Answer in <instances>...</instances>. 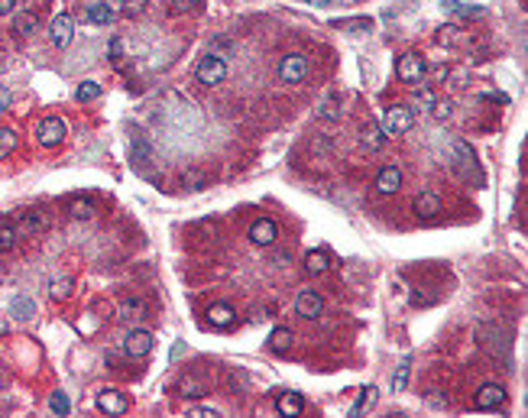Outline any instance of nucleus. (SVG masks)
I'll list each match as a JSON object with an SVG mask.
<instances>
[{"instance_id": "2", "label": "nucleus", "mask_w": 528, "mask_h": 418, "mask_svg": "<svg viewBox=\"0 0 528 418\" xmlns=\"http://www.w3.org/2000/svg\"><path fill=\"white\" fill-rule=\"evenodd\" d=\"M308 72H311V62L302 52H289V55L279 62V81H285V84H302L305 78H308Z\"/></svg>"}, {"instance_id": "10", "label": "nucleus", "mask_w": 528, "mask_h": 418, "mask_svg": "<svg viewBox=\"0 0 528 418\" xmlns=\"http://www.w3.org/2000/svg\"><path fill=\"white\" fill-rule=\"evenodd\" d=\"M65 140V124L59 117H46L39 124V143L42 146H59Z\"/></svg>"}, {"instance_id": "29", "label": "nucleus", "mask_w": 528, "mask_h": 418, "mask_svg": "<svg viewBox=\"0 0 528 418\" xmlns=\"http://www.w3.org/2000/svg\"><path fill=\"white\" fill-rule=\"evenodd\" d=\"M10 315H13V318H20V321H26L29 315H33V301L26 299V295H17V299L10 301Z\"/></svg>"}, {"instance_id": "22", "label": "nucleus", "mask_w": 528, "mask_h": 418, "mask_svg": "<svg viewBox=\"0 0 528 418\" xmlns=\"http://www.w3.org/2000/svg\"><path fill=\"white\" fill-rule=\"evenodd\" d=\"M68 214L75 221H91L94 218V201L91 198H72L68 201Z\"/></svg>"}, {"instance_id": "8", "label": "nucleus", "mask_w": 528, "mask_h": 418, "mask_svg": "<svg viewBox=\"0 0 528 418\" xmlns=\"http://www.w3.org/2000/svg\"><path fill=\"white\" fill-rule=\"evenodd\" d=\"M72 36H75V30H72V17H68V13H59V17L49 23V39H52V46L65 49L68 42H72Z\"/></svg>"}, {"instance_id": "17", "label": "nucleus", "mask_w": 528, "mask_h": 418, "mask_svg": "<svg viewBox=\"0 0 528 418\" xmlns=\"http://www.w3.org/2000/svg\"><path fill=\"white\" fill-rule=\"evenodd\" d=\"M237 318V311L230 308V305H224V301H218V305H211L208 308V325L211 327H230Z\"/></svg>"}, {"instance_id": "18", "label": "nucleus", "mask_w": 528, "mask_h": 418, "mask_svg": "<svg viewBox=\"0 0 528 418\" xmlns=\"http://www.w3.org/2000/svg\"><path fill=\"white\" fill-rule=\"evenodd\" d=\"M305 269H308L311 276H324L327 269H331V253L327 250H311L305 256Z\"/></svg>"}, {"instance_id": "33", "label": "nucleus", "mask_w": 528, "mask_h": 418, "mask_svg": "<svg viewBox=\"0 0 528 418\" xmlns=\"http://www.w3.org/2000/svg\"><path fill=\"white\" fill-rule=\"evenodd\" d=\"M17 237H20V234H17V227L4 221V224H0V250H13Z\"/></svg>"}, {"instance_id": "43", "label": "nucleus", "mask_w": 528, "mask_h": 418, "mask_svg": "<svg viewBox=\"0 0 528 418\" xmlns=\"http://www.w3.org/2000/svg\"><path fill=\"white\" fill-rule=\"evenodd\" d=\"M285 259H289V250H282V253H276V256H272V263H279V266H282Z\"/></svg>"}, {"instance_id": "4", "label": "nucleus", "mask_w": 528, "mask_h": 418, "mask_svg": "<svg viewBox=\"0 0 528 418\" xmlns=\"http://www.w3.org/2000/svg\"><path fill=\"white\" fill-rule=\"evenodd\" d=\"M395 75L405 84H418V81H425V75H428V62L421 59L418 52H405V55H399V62H395Z\"/></svg>"}, {"instance_id": "3", "label": "nucleus", "mask_w": 528, "mask_h": 418, "mask_svg": "<svg viewBox=\"0 0 528 418\" xmlns=\"http://www.w3.org/2000/svg\"><path fill=\"white\" fill-rule=\"evenodd\" d=\"M194 78H198L204 88H214V84H220L227 78V62L220 59L218 52H208V55L194 65Z\"/></svg>"}, {"instance_id": "14", "label": "nucleus", "mask_w": 528, "mask_h": 418, "mask_svg": "<svg viewBox=\"0 0 528 418\" xmlns=\"http://www.w3.org/2000/svg\"><path fill=\"white\" fill-rule=\"evenodd\" d=\"M46 227H49V221L42 218L39 211H26L23 218L17 221V234L20 237H36V234H42Z\"/></svg>"}, {"instance_id": "16", "label": "nucleus", "mask_w": 528, "mask_h": 418, "mask_svg": "<svg viewBox=\"0 0 528 418\" xmlns=\"http://www.w3.org/2000/svg\"><path fill=\"white\" fill-rule=\"evenodd\" d=\"M276 409H279V415H285V418L302 415V412H305V399H302V393H282V396L276 399Z\"/></svg>"}, {"instance_id": "31", "label": "nucleus", "mask_w": 528, "mask_h": 418, "mask_svg": "<svg viewBox=\"0 0 528 418\" xmlns=\"http://www.w3.org/2000/svg\"><path fill=\"white\" fill-rule=\"evenodd\" d=\"M363 143H367V150H379V146L386 143L383 126H367V130H363Z\"/></svg>"}, {"instance_id": "37", "label": "nucleus", "mask_w": 528, "mask_h": 418, "mask_svg": "<svg viewBox=\"0 0 528 418\" xmlns=\"http://www.w3.org/2000/svg\"><path fill=\"white\" fill-rule=\"evenodd\" d=\"M431 114H435L437 120H447V117H451V104H447V100H435V107H431Z\"/></svg>"}, {"instance_id": "11", "label": "nucleus", "mask_w": 528, "mask_h": 418, "mask_svg": "<svg viewBox=\"0 0 528 418\" xmlns=\"http://www.w3.org/2000/svg\"><path fill=\"white\" fill-rule=\"evenodd\" d=\"M98 409L107 412V415H124L130 405H126L124 393H117V389H101V393H98Z\"/></svg>"}, {"instance_id": "25", "label": "nucleus", "mask_w": 528, "mask_h": 418, "mask_svg": "<svg viewBox=\"0 0 528 418\" xmlns=\"http://www.w3.org/2000/svg\"><path fill=\"white\" fill-rule=\"evenodd\" d=\"M72 292H75V279H52L49 282V295L52 299H59V301H65V299H72Z\"/></svg>"}, {"instance_id": "5", "label": "nucleus", "mask_w": 528, "mask_h": 418, "mask_svg": "<svg viewBox=\"0 0 528 418\" xmlns=\"http://www.w3.org/2000/svg\"><path fill=\"white\" fill-rule=\"evenodd\" d=\"M295 311H298L305 321H315V318L324 315V299H321L315 289H302V292H298V301H295Z\"/></svg>"}, {"instance_id": "6", "label": "nucleus", "mask_w": 528, "mask_h": 418, "mask_svg": "<svg viewBox=\"0 0 528 418\" xmlns=\"http://www.w3.org/2000/svg\"><path fill=\"white\" fill-rule=\"evenodd\" d=\"M503 402H506V389L499 383L480 386V393L473 396V405H477L480 412H489V409H496V405H503Z\"/></svg>"}, {"instance_id": "7", "label": "nucleus", "mask_w": 528, "mask_h": 418, "mask_svg": "<svg viewBox=\"0 0 528 418\" xmlns=\"http://www.w3.org/2000/svg\"><path fill=\"white\" fill-rule=\"evenodd\" d=\"M279 237V224L272 218H260V221H253L250 227V240L256 243V247H272Z\"/></svg>"}, {"instance_id": "39", "label": "nucleus", "mask_w": 528, "mask_h": 418, "mask_svg": "<svg viewBox=\"0 0 528 418\" xmlns=\"http://www.w3.org/2000/svg\"><path fill=\"white\" fill-rule=\"evenodd\" d=\"M204 0H172V7L176 10H198Z\"/></svg>"}, {"instance_id": "12", "label": "nucleus", "mask_w": 528, "mask_h": 418, "mask_svg": "<svg viewBox=\"0 0 528 418\" xmlns=\"http://www.w3.org/2000/svg\"><path fill=\"white\" fill-rule=\"evenodd\" d=\"M441 198H437L435 192H421L418 198H415V214H418L421 221H435L437 214H441Z\"/></svg>"}, {"instance_id": "41", "label": "nucleus", "mask_w": 528, "mask_h": 418, "mask_svg": "<svg viewBox=\"0 0 528 418\" xmlns=\"http://www.w3.org/2000/svg\"><path fill=\"white\" fill-rule=\"evenodd\" d=\"M13 10H17V0H0V17H7Z\"/></svg>"}, {"instance_id": "24", "label": "nucleus", "mask_w": 528, "mask_h": 418, "mask_svg": "<svg viewBox=\"0 0 528 418\" xmlns=\"http://www.w3.org/2000/svg\"><path fill=\"white\" fill-rule=\"evenodd\" d=\"M409 373H411V357H402L392 373V393H402L405 386H409Z\"/></svg>"}, {"instance_id": "32", "label": "nucleus", "mask_w": 528, "mask_h": 418, "mask_svg": "<svg viewBox=\"0 0 528 418\" xmlns=\"http://www.w3.org/2000/svg\"><path fill=\"white\" fill-rule=\"evenodd\" d=\"M75 98L81 100V104H84V100L101 98V84H98V81H81V84H78V91H75Z\"/></svg>"}, {"instance_id": "1", "label": "nucleus", "mask_w": 528, "mask_h": 418, "mask_svg": "<svg viewBox=\"0 0 528 418\" xmlns=\"http://www.w3.org/2000/svg\"><path fill=\"white\" fill-rule=\"evenodd\" d=\"M379 126H383V136H386V140L395 133H409L411 126H415V110L405 107V104H392Z\"/></svg>"}, {"instance_id": "34", "label": "nucleus", "mask_w": 528, "mask_h": 418, "mask_svg": "<svg viewBox=\"0 0 528 418\" xmlns=\"http://www.w3.org/2000/svg\"><path fill=\"white\" fill-rule=\"evenodd\" d=\"M49 409L55 412V415H68L72 402H68V396H65V393H52V396H49Z\"/></svg>"}, {"instance_id": "28", "label": "nucleus", "mask_w": 528, "mask_h": 418, "mask_svg": "<svg viewBox=\"0 0 528 418\" xmlns=\"http://www.w3.org/2000/svg\"><path fill=\"white\" fill-rule=\"evenodd\" d=\"M337 30H347V33H369L373 30V20L369 17H360V20H337Z\"/></svg>"}, {"instance_id": "44", "label": "nucleus", "mask_w": 528, "mask_h": 418, "mask_svg": "<svg viewBox=\"0 0 528 418\" xmlns=\"http://www.w3.org/2000/svg\"><path fill=\"white\" fill-rule=\"evenodd\" d=\"M305 4H315V7H324V4H331V0H305Z\"/></svg>"}, {"instance_id": "19", "label": "nucleus", "mask_w": 528, "mask_h": 418, "mask_svg": "<svg viewBox=\"0 0 528 418\" xmlns=\"http://www.w3.org/2000/svg\"><path fill=\"white\" fill-rule=\"evenodd\" d=\"M130 159H133L136 166H150V162L156 159V150H152V143L133 140V146H130Z\"/></svg>"}, {"instance_id": "13", "label": "nucleus", "mask_w": 528, "mask_h": 418, "mask_svg": "<svg viewBox=\"0 0 528 418\" xmlns=\"http://www.w3.org/2000/svg\"><path fill=\"white\" fill-rule=\"evenodd\" d=\"M402 188V172L395 166H383L379 169V176H376V192L379 195H395Z\"/></svg>"}, {"instance_id": "23", "label": "nucleus", "mask_w": 528, "mask_h": 418, "mask_svg": "<svg viewBox=\"0 0 528 418\" xmlns=\"http://www.w3.org/2000/svg\"><path fill=\"white\" fill-rule=\"evenodd\" d=\"M441 7H444V13H451V17H483V13H487L483 7H467L461 0H444Z\"/></svg>"}, {"instance_id": "27", "label": "nucleus", "mask_w": 528, "mask_h": 418, "mask_svg": "<svg viewBox=\"0 0 528 418\" xmlns=\"http://www.w3.org/2000/svg\"><path fill=\"white\" fill-rule=\"evenodd\" d=\"M373 402H376V386H367V389H360V399L353 402L350 415H363L367 409H373Z\"/></svg>"}, {"instance_id": "30", "label": "nucleus", "mask_w": 528, "mask_h": 418, "mask_svg": "<svg viewBox=\"0 0 528 418\" xmlns=\"http://www.w3.org/2000/svg\"><path fill=\"white\" fill-rule=\"evenodd\" d=\"M17 146V133L10 130V126H0V159H7L10 152Z\"/></svg>"}, {"instance_id": "21", "label": "nucleus", "mask_w": 528, "mask_h": 418, "mask_svg": "<svg viewBox=\"0 0 528 418\" xmlns=\"http://www.w3.org/2000/svg\"><path fill=\"white\" fill-rule=\"evenodd\" d=\"M84 17L91 20V23L104 26V23H110V20H114V7H110V4H104V0H98V4H88V13H84Z\"/></svg>"}, {"instance_id": "36", "label": "nucleus", "mask_w": 528, "mask_h": 418, "mask_svg": "<svg viewBox=\"0 0 528 418\" xmlns=\"http://www.w3.org/2000/svg\"><path fill=\"white\" fill-rule=\"evenodd\" d=\"M36 26H39V20H36V13H17V33H33Z\"/></svg>"}, {"instance_id": "9", "label": "nucleus", "mask_w": 528, "mask_h": 418, "mask_svg": "<svg viewBox=\"0 0 528 418\" xmlns=\"http://www.w3.org/2000/svg\"><path fill=\"white\" fill-rule=\"evenodd\" d=\"M152 351V334L150 331H130L124 341V353L126 357H146Z\"/></svg>"}, {"instance_id": "40", "label": "nucleus", "mask_w": 528, "mask_h": 418, "mask_svg": "<svg viewBox=\"0 0 528 418\" xmlns=\"http://www.w3.org/2000/svg\"><path fill=\"white\" fill-rule=\"evenodd\" d=\"M321 117H327V120H337L341 117V110H334V104H324V110H318Z\"/></svg>"}, {"instance_id": "35", "label": "nucleus", "mask_w": 528, "mask_h": 418, "mask_svg": "<svg viewBox=\"0 0 528 418\" xmlns=\"http://www.w3.org/2000/svg\"><path fill=\"white\" fill-rule=\"evenodd\" d=\"M182 185L192 188V192H202L204 185H208V178H204L202 172H182Z\"/></svg>"}, {"instance_id": "38", "label": "nucleus", "mask_w": 528, "mask_h": 418, "mask_svg": "<svg viewBox=\"0 0 528 418\" xmlns=\"http://www.w3.org/2000/svg\"><path fill=\"white\" fill-rule=\"evenodd\" d=\"M415 100H418V104H421V110L435 107V94L428 91V88H421V91H418V98H415Z\"/></svg>"}, {"instance_id": "20", "label": "nucleus", "mask_w": 528, "mask_h": 418, "mask_svg": "<svg viewBox=\"0 0 528 418\" xmlns=\"http://www.w3.org/2000/svg\"><path fill=\"white\" fill-rule=\"evenodd\" d=\"M292 331L289 327H276L272 334H269V351L272 353H289V347H292Z\"/></svg>"}, {"instance_id": "26", "label": "nucleus", "mask_w": 528, "mask_h": 418, "mask_svg": "<svg viewBox=\"0 0 528 418\" xmlns=\"http://www.w3.org/2000/svg\"><path fill=\"white\" fill-rule=\"evenodd\" d=\"M120 318H124V321H143V318H146V305H143L140 299L124 301V305H120Z\"/></svg>"}, {"instance_id": "15", "label": "nucleus", "mask_w": 528, "mask_h": 418, "mask_svg": "<svg viewBox=\"0 0 528 418\" xmlns=\"http://www.w3.org/2000/svg\"><path fill=\"white\" fill-rule=\"evenodd\" d=\"M178 389H182L185 399H202V396L211 393V383L204 377H194V373H188V377H182Z\"/></svg>"}, {"instance_id": "42", "label": "nucleus", "mask_w": 528, "mask_h": 418, "mask_svg": "<svg viewBox=\"0 0 528 418\" xmlns=\"http://www.w3.org/2000/svg\"><path fill=\"white\" fill-rule=\"evenodd\" d=\"M192 415H198V418H218V412H214V409H192Z\"/></svg>"}]
</instances>
